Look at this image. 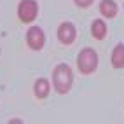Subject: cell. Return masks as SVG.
<instances>
[{
  "mask_svg": "<svg viewBox=\"0 0 124 124\" xmlns=\"http://www.w3.org/2000/svg\"><path fill=\"white\" fill-rule=\"evenodd\" d=\"M53 82H54V89L60 94H65V93L70 91L72 82H73V73H72V68L67 63H61V65H58V67L54 68Z\"/></svg>",
  "mask_w": 124,
  "mask_h": 124,
  "instance_id": "6da1fadb",
  "label": "cell"
},
{
  "mask_svg": "<svg viewBox=\"0 0 124 124\" xmlns=\"http://www.w3.org/2000/svg\"><path fill=\"white\" fill-rule=\"evenodd\" d=\"M77 65L82 73H93L98 67V54L94 49L91 47H86L79 53V58H77Z\"/></svg>",
  "mask_w": 124,
  "mask_h": 124,
  "instance_id": "7a4b0ae2",
  "label": "cell"
},
{
  "mask_svg": "<svg viewBox=\"0 0 124 124\" xmlns=\"http://www.w3.org/2000/svg\"><path fill=\"white\" fill-rule=\"evenodd\" d=\"M37 14H39V5H37L35 0H23V2H19V5H18V16H19V19L23 23L35 21Z\"/></svg>",
  "mask_w": 124,
  "mask_h": 124,
  "instance_id": "3957f363",
  "label": "cell"
},
{
  "mask_svg": "<svg viewBox=\"0 0 124 124\" xmlns=\"http://www.w3.org/2000/svg\"><path fill=\"white\" fill-rule=\"evenodd\" d=\"M26 42L31 49H35V51H39V49H42L44 44H46V35L44 31L40 30L39 26H31L28 31H26Z\"/></svg>",
  "mask_w": 124,
  "mask_h": 124,
  "instance_id": "277c9868",
  "label": "cell"
},
{
  "mask_svg": "<svg viewBox=\"0 0 124 124\" xmlns=\"http://www.w3.org/2000/svg\"><path fill=\"white\" fill-rule=\"evenodd\" d=\"M75 35H77L75 26H73L72 23H68V21L61 23V24H60V28H58V37H60V40H61L65 46L73 44V40H75Z\"/></svg>",
  "mask_w": 124,
  "mask_h": 124,
  "instance_id": "5b68a950",
  "label": "cell"
},
{
  "mask_svg": "<svg viewBox=\"0 0 124 124\" xmlns=\"http://www.w3.org/2000/svg\"><path fill=\"white\" fill-rule=\"evenodd\" d=\"M112 65L114 68H122L124 67V44H117L112 51Z\"/></svg>",
  "mask_w": 124,
  "mask_h": 124,
  "instance_id": "8992f818",
  "label": "cell"
},
{
  "mask_svg": "<svg viewBox=\"0 0 124 124\" xmlns=\"http://www.w3.org/2000/svg\"><path fill=\"white\" fill-rule=\"evenodd\" d=\"M100 12L105 16V18H114V16L117 14V4H115L114 0H101Z\"/></svg>",
  "mask_w": 124,
  "mask_h": 124,
  "instance_id": "52a82bcc",
  "label": "cell"
},
{
  "mask_svg": "<svg viewBox=\"0 0 124 124\" xmlns=\"http://www.w3.org/2000/svg\"><path fill=\"white\" fill-rule=\"evenodd\" d=\"M91 33H93L94 39L101 40V39L107 35V24H105L101 19H94V21H93V26H91Z\"/></svg>",
  "mask_w": 124,
  "mask_h": 124,
  "instance_id": "ba28073f",
  "label": "cell"
},
{
  "mask_svg": "<svg viewBox=\"0 0 124 124\" xmlns=\"http://www.w3.org/2000/svg\"><path fill=\"white\" fill-rule=\"evenodd\" d=\"M49 94V82L46 80V79H37V82H35V96L37 98H46Z\"/></svg>",
  "mask_w": 124,
  "mask_h": 124,
  "instance_id": "9c48e42d",
  "label": "cell"
},
{
  "mask_svg": "<svg viewBox=\"0 0 124 124\" xmlns=\"http://www.w3.org/2000/svg\"><path fill=\"white\" fill-rule=\"evenodd\" d=\"M75 4L79 7H89L91 4H93V0H75Z\"/></svg>",
  "mask_w": 124,
  "mask_h": 124,
  "instance_id": "30bf717a",
  "label": "cell"
}]
</instances>
